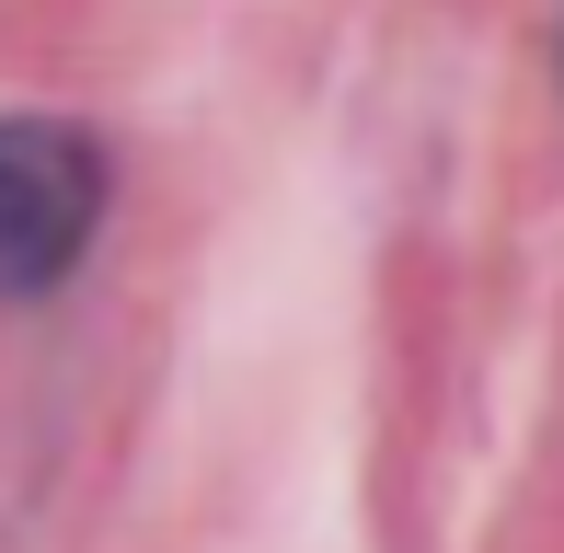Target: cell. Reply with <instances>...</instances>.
<instances>
[{"instance_id": "1", "label": "cell", "mask_w": 564, "mask_h": 553, "mask_svg": "<svg viewBox=\"0 0 564 553\" xmlns=\"http://www.w3.org/2000/svg\"><path fill=\"white\" fill-rule=\"evenodd\" d=\"M93 231H105V139L69 116H0V289H58Z\"/></svg>"}]
</instances>
